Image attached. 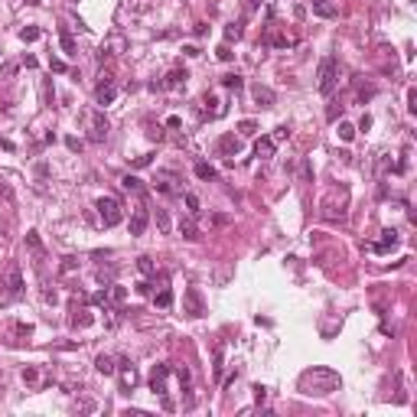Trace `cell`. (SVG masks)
Masks as SVG:
<instances>
[{
	"label": "cell",
	"instance_id": "cell-34",
	"mask_svg": "<svg viewBox=\"0 0 417 417\" xmlns=\"http://www.w3.org/2000/svg\"><path fill=\"white\" fill-rule=\"evenodd\" d=\"M215 52H219V59H222V62H232V55H235V52L229 49V43H222V46L215 49Z\"/></svg>",
	"mask_w": 417,
	"mask_h": 417
},
{
	"label": "cell",
	"instance_id": "cell-44",
	"mask_svg": "<svg viewBox=\"0 0 417 417\" xmlns=\"http://www.w3.org/2000/svg\"><path fill=\"white\" fill-rule=\"evenodd\" d=\"M137 293H140V297H147V293H150V280H140V283H137Z\"/></svg>",
	"mask_w": 417,
	"mask_h": 417
},
{
	"label": "cell",
	"instance_id": "cell-46",
	"mask_svg": "<svg viewBox=\"0 0 417 417\" xmlns=\"http://www.w3.org/2000/svg\"><path fill=\"white\" fill-rule=\"evenodd\" d=\"M10 300H13V297H10V293L3 290V283H0V307H3V303H10Z\"/></svg>",
	"mask_w": 417,
	"mask_h": 417
},
{
	"label": "cell",
	"instance_id": "cell-2",
	"mask_svg": "<svg viewBox=\"0 0 417 417\" xmlns=\"http://www.w3.org/2000/svg\"><path fill=\"white\" fill-rule=\"evenodd\" d=\"M336 85H339V62L332 55H326L323 62H320V94L329 98V94L336 92Z\"/></svg>",
	"mask_w": 417,
	"mask_h": 417
},
{
	"label": "cell",
	"instance_id": "cell-16",
	"mask_svg": "<svg viewBox=\"0 0 417 417\" xmlns=\"http://www.w3.org/2000/svg\"><path fill=\"white\" fill-rule=\"evenodd\" d=\"M92 323H94L92 310H75V313H72V326H75V329H85V326H92Z\"/></svg>",
	"mask_w": 417,
	"mask_h": 417
},
{
	"label": "cell",
	"instance_id": "cell-4",
	"mask_svg": "<svg viewBox=\"0 0 417 417\" xmlns=\"http://www.w3.org/2000/svg\"><path fill=\"white\" fill-rule=\"evenodd\" d=\"M114 98H118V85H114V79H111V75H101V82H98V88H94V101L101 104V108H108Z\"/></svg>",
	"mask_w": 417,
	"mask_h": 417
},
{
	"label": "cell",
	"instance_id": "cell-43",
	"mask_svg": "<svg viewBox=\"0 0 417 417\" xmlns=\"http://www.w3.org/2000/svg\"><path fill=\"white\" fill-rule=\"evenodd\" d=\"M369 98H375V88H362L359 92V101H369Z\"/></svg>",
	"mask_w": 417,
	"mask_h": 417
},
{
	"label": "cell",
	"instance_id": "cell-10",
	"mask_svg": "<svg viewBox=\"0 0 417 417\" xmlns=\"http://www.w3.org/2000/svg\"><path fill=\"white\" fill-rule=\"evenodd\" d=\"M7 287H10V297H13V300H20V297L26 293V290H23V274H20V268H16V264L7 271Z\"/></svg>",
	"mask_w": 417,
	"mask_h": 417
},
{
	"label": "cell",
	"instance_id": "cell-17",
	"mask_svg": "<svg viewBox=\"0 0 417 417\" xmlns=\"http://www.w3.org/2000/svg\"><path fill=\"white\" fill-rule=\"evenodd\" d=\"M94 369H98V375H114V371H118V365H114V359H111V355H98V359H94Z\"/></svg>",
	"mask_w": 417,
	"mask_h": 417
},
{
	"label": "cell",
	"instance_id": "cell-21",
	"mask_svg": "<svg viewBox=\"0 0 417 417\" xmlns=\"http://www.w3.org/2000/svg\"><path fill=\"white\" fill-rule=\"evenodd\" d=\"M241 26H244V20H238V23H229L225 26V43H232V40H241Z\"/></svg>",
	"mask_w": 417,
	"mask_h": 417
},
{
	"label": "cell",
	"instance_id": "cell-33",
	"mask_svg": "<svg viewBox=\"0 0 417 417\" xmlns=\"http://www.w3.org/2000/svg\"><path fill=\"white\" fill-rule=\"evenodd\" d=\"M238 131H241L244 137H251V134H258V124H254V121H238Z\"/></svg>",
	"mask_w": 417,
	"mask_h": 417
},
{
	"label": "cell",
	"instance_id": "cell-35",
	"mask_svg": "<svg viewBox=\"0 0 417 417\" xmlns=\"http://www.w3.org/2000/svg\"><path fill=\"white\" fill-rule=\"evenodd\" d=\"M408 111L411 114L417 111V88H408Z\"/></svg>",
	"mask_w": 417,
	"mask_h": 417
},
{
	"label": "cell",
	"instance_id": "cell-6",
	"mask_svg": "<svg viewBox=\"0 0 417 417\" xmlns=\"http://www.w3.org/2000/svg\"><path fill=\"white\" fill-rule=\"evenodd\" d=\"M183 310H186L189 316H202V313H205L202 293H199L196 287H186V293H183Z\"/></svg>",
	"mask_w": 417,
	"mask_h": 417
},
{
	"label": "cell",
	"instance_id": "cell-11",
	"mask_svg": "<svg viewBox=\"0 0 417 417\" xmlns=\"http://www.w3.org/2000/svg\"><path fill=\"white\" fill-rule=\"evenodd\" d=\"M147 222H150L147 205H137V209H134V215H131V235H143V229H147Z\"/></svg>",
	"mask_w": 417,
	"mask_h": 417
},
{
	"label": "cell",
	"instance_id": "cell-24",
	"mask_svg": "<svg viewBox=\"0 0 417 417\" xmlns=\"http://www.w3.org/2000/svg\"><path fill=\"white\" fill-rule=\"evenodd\" d=\"M20 40H23V43H36V40H40V26H23V30H20Z\"/></svg>",
	"mask_w": 417,
	"mask_h": 417
},
{
	"label": "cell",
	"instance_id": "cell-20",
	"mask_svg": "<svg viewBox=\"0 0 417 417\" xmlns=\"http://www.w3.org/2000/svg\"><path fill=\"white\" fill-rule=\"evenodd\" d=\"M153 303H157L160 310H166L170 303H173V290H170V287H163L160 293H153Z\"/></svg>",
	"mask_w": 417,
	"mask_h": 417
},
{
	"label": "cell",
	"instance_id": "cell-3",
	"mask_svg": "<svg viewBox=\"0 0 417 417\" xmlns=\"http://www.w3.org/2000/svg\"><path fill=\"white\" fill-rule=\"evenodd\" d=\"M94 209H98V215H101V222H104V229H114L124 215H121V202L114 196H101L98 202H94Z\"/></svg>",
	"mask_w": 417,
	"mask_h": 417
},
{
	"label": "cell",
	"instance_id": "cell-37",
	"mask_svg": "<svg viewBox=\"0 0 417 417\" xmlns=\"http://www.w3.org/2000/svg\"><path fill=\"white\" fill-rule=\"evenodd\" d=\"M251 391H254V401H258V404L264 401V398H268V388H264V385H254Z\"/></svg>",
	"mask_w": 417,
	"mask_h": 417
},
{
	"label": "cell",
	"instance_id": "cell-7",
	"mask_svg": "<svg viewBox=\"0 0 417 417\" xmlns=\"http://www.w3.org/2000/svg\"><path fill=\"white\" fill-rule=\"evenodd\" d=\"M137 385V369L131 362H121V394H131Z\"/></svg>",
	"mask_w": 417,
	"mask_h": 417
},
{
	"label": "cell",
	"instance_id": "cell-23",
	"mask_svg": "<svg viewBox=\"0 0 417 417\" xmlns=\"http://www.w3.org/2000/svg\"><path fill=\"white\" fill-rule=\"evenodd\" d=\"M59 43H62V49H65L69 55H75V40H72V33H69V30L59 33Z\"/></svg>",
	"mask_w": 417,
	"mask_h": 417
},
{
	"label": "cell",
	"instance_id": "cell-41",
	"mask_svg": "<svg viewBox=\"0 0 417 417\" xmlns=\"http://www.w3.org/2000/svg\"><path fill=\"white\" fill-rule=\"evenodd\" d=\"M65 147H69V150H82V140H79V137H65Z\"/></svg>",
	"mask_w": 417,
	"mask_h": 417
},
{
	"label": "cell",
	"instance_id": "cell-45",
	"mask_svg": "<svg viewBox=\"0 0 417 417\" xmlns=\"http://www.w3.org/2000/svg\"><path fill=\"white\" fill-rule=\"evenodd\" d=\"M369 127H371V118H369V114H362V121H359V131H369Z\"/></svg>",
	"mask_w": 417,
	"mask_h": 417
},
{
	"label": "cell",
	"instance_id": "cell-12",
	"mask_svg": "<svg viewBox=\"0 0 417 417\" xmlns=\"http://www.w3.org/2000/svg\"><path fill=\"white\" fill-rule=\"evenodd\" d=\"M104 137H108V121H104V114H92V134H88V140L101 143Z\"/></svg>",
	"mask_w": 417,
	"mask_h": 417
},
{
	"label": "cell",
	"instance_id": "cell-8",
	"mask_svg": "<svg viewBox=\"0 0 417 417\" xmlns=\"http://www.w3.org/2000/svg\"><path fill=\"white\" fill-rule=\"evenodd\" d=\"M398 241H401V235H398L394 229H385V232H381V241H375L371 248H375L378 254H388L391 248H398Z\"/></svg>",
	"mask_w": 417,
	"mask_h": 417
},
{
	"label": "cell",
	"instance_id": "cell-32",
	"mask_svg": "<svg viewBox=\"0 0 417 417\" xmlns=\"http://www.w3.org/2000/svg\"><path fill=\"white\" fill-rule=\"evenodd\" d=\"M183 199H186V205H189V215H199L202 209H199V199L192 196V192H183Z\"/></svg>",
	"mask_w": 417,
	"mask_h": 417
},
{
	"label": "cell",
	"instance_id": "cell-31",
	"mask_svg": "<svg viewBox=\"0 0 417 417\" xmlns=\"http://www.w3.org/2000/svg\"><path fill=\"white\" fill-rule=\"evenodd\" d=\"M287 137H290V127H287V124H280V127H274L271 140H274V143H280V140H287Z\"/></svg>",
	"mask_w": 417,
	"mask_h": 417
},
{
	"label": "cell",
	"instance_id": "cell-39",
	"mask_svg": "<svg viewBox=\"0 0 417 417\" xmlns=\"http://www.w3.org/2000/svg\"><path fill=\"white\" fill-rule=\"evenodd\" d=\"M49 69H52V72H65V69H69V65H65L62 59H49Z\"/></svg>",
	"mask_w": 417,
	"mask_h": 417
},
{
	"label": "cell",
	"instance_id": "cell-1",
	"mask_svg": "<svg viewBox=\"0 0 417 417\" xmlns=\"http://www.w3.org/2000/svg\"><path fill=\"white\" fill-rule=\"evenodd\" d=\"M297 388L303 394H310V398H313V394L316 398H326V394L342 388V378H339V371L326 369V365H313V369H307L297 378Z\"/></svg>",
	"mask_w": 417,
	"mask_h": 417
},
{
	"label": "cell",
	"instance_id": "cell-22",
	"mask_svg": "<svg viewBox=\"0 0 417 417\" xmlns=\"http://www.w3.org/2000/svg\"><path fill=\"white\" fill-rule=\"evenodd\" d=\"M196 176H199V180H215L219 173H215L212 163H196Z\"/></svg>",
	"mask_w": 417,
	"mask_h": 417
},
{
	"label": "cell",
	"instance_id": "cell-42",
	"mask_svg": "<svg viewBox=\"0 0 417 417\" xmlns=\"http://www.w3.org/2000/svg\"><path fill=\"white\" fill-rule=\"evenodd\" d=\"M150 160H153V153H143V157H137V160H134V166H137V170H140V166H147Z\"/></svg>",
	"mask_w": 417,
	"mask_h": 417
},
{
	"label": "cell",
	"instance_id": "cell-26",
	"mask_svg": "<svg viewBox=\"0 0 417 417\" xmlns=\"http://www.w3.org/2000/svg\"><path fill=\"white\" fill-rule=\"evenodd\" d=\"M336 134L342 137V140H352V137H355V127L349 124V121H339V131H336Z\"/></svg>",
	"mask_w": 417,
	"mask_h": 417
},
{
	"label": "cell",
	"instance_id": "cell-29",
	"mask_svg": "<svg viewBox=\"0 0 417 417\" xmlns=\"http://www.w3.org/2000/svg\"><path fill=\"white\" fill-rule=\"evenodd\" d=\"M222 85H225V88H235V92H238V88L244 85V79L235 72V75H225V79H222Z\"/></svg>",
	"mask_w": 417,
	"mask_h": 417
},
{
	"label": "cell",
	"instance_id": "cell-40",
	"mask_svg": "<svg viewBox=\"0 0 417 417\" xmlns=\"http://www.w3.org/2000/svg\"><path fill=\"white\" fill-rule=\"evenodd\" d=\"M300 176L310 183V176H313V170H310V160H303V166H300Z\"/></svg>",
	"mask_w": 417,
	"mask_h": 417
},
{
	"label": "cell",
	"instance_id": "cell-18",
	"mask_svg": "<svg viewBox=\"0 0 417 417\" xmlns=\"http://www.w3.org/2000/svg\"><path fill=\"white\" fill-rule=\"evenodd\" d=\"M121 186H124L127 192H134V196H140V192H143V180H137V176H131V173L121 176Z\"/></svg>",
	"mask_w": 417,
	"mask_h": 417
},
{
	"label": "cell",
	"instance_id": "cell-28",
	"mask_svg": "<svg viewBox=\"0 0 417 417\" xmlns=\"http://www.w3.org/2000/svg\"><path fill=\"white\" fill-rule=\"evenodd\" d=\"M157 225L163 235H170V215H166V209H157Z\"/></svg>",
	"mask_w": 417,
	"mask_h": 417
},
{
	"label": "cell",
	"instance_id": "cell-27",
	"mask_svg": "<svg viewBox=\"0 0 417 417\" xmlns=\"http://www.w3.org/2000/svg\"><path fill=\"white\" fill-rule=\"evenodd\" d=\"M137 268H140V274H147V277H153V271H157V268H153V261H150L147 254H143V258H137Z\"/></svg>",
	"mask_w": 417,
	"mask_h": 417
},
{
	"label": "cell",
	"instance_id": "cell-30",
	"mask_svg": "<svg viewBox=\"0 0 417 417\" xmlns=\"http://www.w3.org/2000/svg\"><path fill=\"white\" fill-rule=\"evenodd\" d=\"M26 244H30V248H33V251H43V241H40V232H26Z\"/></svg>",
	"mask_w": 417,
	"mask_h": 417
},
{
	"label": "cell",
	"instance_id": "cell-9",
	"mask_svg": "<svg viewBox=\"0 0 417 417\" xmlns=\"http://www.w3.org/2000/svg\"><path fill=\"white\" fill-rule=\"evenodd\" d=\"M219 153L222 157H238V153H241V140H238L235 134H222L219 137Z\"/></svg>",
	"mask_w": 417,
	"mask_h": 417
},
{
	"label": "cell",
	"instance_id": "cell-5",
	"mask_svg": "<svg viewBox=\"0 0 417 417\" xmlns=\"http://www.w3.org/2000/svg\"><path fill=\"white\" fill-rule=\"evenodd\" d=\"M170 365L166 362H160V365H153V371H150V391L157 394V398H166V375H170Z\"/></svg>",
	"mask_w": 417,
	"mask_h": 417
},
{
	"label": "cell",
	"instance_id": "cell-15",
	"mask_svg": "<svg viewBox=\"0 0 417 417\" xmlns=\"http://www.w3.org/2000/svg\"><path fill=\"white\" fill-rule=\"evenodd\" d=\"M274 150H277V143L271 140V137H258V143H254V157L271 160V157H274Z\"/></svg>",
	"mask_w": 417,
	"mask_h": 417
},
{
	"label": "cell",
	"instance_id": "cell-25",
	"mask_svg": "<svg viewBox=\"0 0 417 417\" xmlns=\"http://www.w3.org/2000/svg\"><path fill=\"white\" fill-rule=\"evenodd\" d=\"M183 82H186V69H176V72H170L166 88H176V85H183Z\"/></svg>",
	"mask_w": 417,
	"mask_h": 417
},
{
	"label": "cell",
	"instance_id": "cell-14",
	"mask_svg": "<svg viewBox=\"0 0 417 417\" xmlns=\"http://www.w3.org/2000/svg\"><path fill=\"white\" fill-rule=\"evenodd\" d=\"M313 13L323 16V20H336V16H339V7L332 3V0H313Z\"/></svg>",
	"mask_w": 417,
	"mask_h": 417
},
{
	"label": "cell",
	"instance_id": "cell-13",
	"mask_svg": "<svg viewBox=\"0 0 417 417\" xmlns=\"http://www.w3.org/2000/svg\"><path fill=\"white\" fill-rule=\"evenodd\" d=\"M251 94H254V101H258V108H274V101H277V94L271 92L268 85H254Z\"/></svg>",
	"mask_w": 417,
	"mask_h": 417
},
{
	"label": "cell",
	"instance_id": "cell-19",
	"mask_svg": "<svg viewBox=\"0 0 417 417\" xmlns=\"http://www.w3.org/2000/svg\"><path fill=\"white\" fill-rule=\"evenodd\" d=\"M180 232H183L186 241H196V238H199V229H196V222H192V219H183L180 222Z\"/></svg>",
	"mask_w": 417,
	"mask_h": 417
},
{
	"label": "cell",
	"instance_id": "cell-36",
	"mask_svg": "<svg viewBox=\"0 0 417 417\" xmlns=\"http://www.w3.org/2000/svg\"><path fill=\"white\" fill-rule=\"evenodd\" d=\"M36 378H40L36 369H23V381H26V385H36Z\"/></svg>",
	"mask_w": 417,
	"mask_h": 417
},
{
	"label": "cell",
	"instance_id": "cell-47",
	"mask_svg": "<svg viewBox=\"0 0 417 417\" xmlns=\"http://www.w3.org/2000/svg\"><path fill=\"white\" fill-rule=\"evenodd\" d=\"M26 3H40V0H26Z\"/></svg>",
	"mask_w": 417,
	"mask_h": 417
},
{
	"label": "cell",
	"instance_id": "cell-38",
	"mask_svg": "<svg viewBox=\"0 0 417 417\" xmlns=\"http://www.w3.org/2000/svg\"><path fill=\"white\" fill-rule=\"evenodd\" d=\"M13 72H16V65H13V62H3V65H0V79H10Z\"/></svg>",
	"mask_w": 417,
	"mask_h": 417
}]
</instances>
